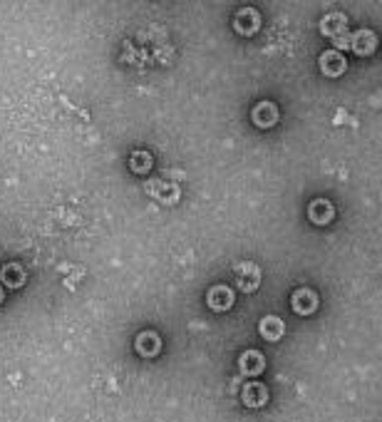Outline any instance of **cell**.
Returning a JSON list of instances; mask_svg holds the SVG:
<instances>
[{"instance_id": "cell-1", "label": "cell", "mask_w": 382, "mask_h": 422, "mask_svg": "<svg viewBox=\"0 0 382 422\" xmlns=\"http://www.w3.org/2000/svg\"><path fill=\"white\" fill-rule=\"evenodd\" d=\"M234 274H236V286H239V291H244V293L258 291V286H261V268H258L256 263H251V261L236 263Z\"/></svg>"}, {"instance_id": "cell-2", "label": "cell", "mask_w": 382, "mask_h": 422, "mask_svg": "<svg viewBox=\"0 0 382 422\" xmlns=\"http://www.w3.org/2000/svg\"><path fill=\"white\" fill-rule=\"evenodd\" d=\"M149 196H154L159 204H177L182 192H179V184L164 182V179H154V182L147 184Z\"/></svg>"}, {"instance_id": "cell-3", "label": "cell", "mask_w": 382, "mask_h": 422, "mask_svg": "<svg viewBox=\"0 0 382 422\" xmlns=\"http://www.w3.org/2000/svg\"><path fill=\"white\" fill-rule=\"evenodd\" d=\"M318 293L310 291V288H298V291H293L291 296V308L293 313L298 315H310L318 311Z\"/></svg>"}, {"instance_id": "cell-4", "label": "cell", "mask_w": 382, "mask_h": 422, "mask_svg": "<svg viewBox=\"0 0 382 422\" xmlns=\"http://www.w3.org/2000/svg\"><path fill=\"white\" fill-rule=\"evenodd\" d=\"M258 28H261V15H258L256 8H241L234 15V30L239 35L248 38V35H253Z\"/></svg>"}, {"instance_id": "cell-5", "label": "cell", "mask_w": 382, "mask_h": 422, "mask_svg": "<svg viewBox=\"0 0 382 422\" xmlns=\"http://www.w3.org/2000/svg\"><path fill=\"white\" fill-rule=\"evenodd\" d=\"M318 65H320V72L326 75V77H340V75L348 70V60L337 50H326L320 55Z\"/></svg>"}, {"instance_id": "cell-6", "label": "cell", "mask_w": 382, "mask_h": 422, "mask_svg": "<svg viewBox=\"0 0 382 422\" xmlns=\"http://www.w3.org/2000/svg\"><path fill=\"white\" fill-rule=\"evenodd\" d=\"M236 296L234 291L228 288V286H214L212 291H209V296H206V303H209V308L216 311V313H226L231 306H234Z\"/></svg>"}, {"instance_id": "cell-7", "label": "cell", "mask_w": 382, "mask_h": 422, "mask_svg": "<svg viewBox=\"0 0 382 422\" xmlns=\"http://www.w3.org/2000/svg\"><path fill=\"white\" fill-rule=\"evenodd\" d=\"M239 370H241V375H246V377L261 375V373L266 370V358H263V353H258V350H246V353H241Z\"/></svg>"}, {"instance_id": "cell-8", "label": "cell", "mask_w": 382, "mask_h": 422, "mask_svg": "<svg viewBox=\"0 0 382 422\" xmlns=\"http://www.w3.org/2000/svg\"><path fill=\"white\" fill-rule=\"evenodd\" d=\"M308 219L318 226H328L335 219V206L328 199H313L308 204Z\"/></svg>"}, {"instance_id": "cell-9", "label": "cell", "mask_w": 382, "mask_h": 422, "mask_svg": "<svg viewBox=\"0 0 382 422\" xmlns=\"http://www.w3.org/2000/svg\"><path fill=\"white\" fill-rule=\"evenodd\" d=\"M320 33L337 40L342 35L348 33V17L342 15V13H328L323 20H320Z\"/></svg>"}, {"instance_id": "cell-10", "label": "cell", "mask_w": 382, "mask_h": 422, "mask_svg": "<svg viewBox=\"0 0 382 422\" xmlns=\"http://www.w3.org/2000/svg\"><path fill=\"white\" fill-rule=\"evenodd\" d=\"M251 120L261 130H269V127H273L278 122V107L273 102H258L251 112Z\"/></svg>"}, {"instance_id": "cell-11", "label": "cell", "mask_w": 382, "mask_h": 422, "mask_svg": "<svg viewBox=\"0 0 382 422\" xmlns=\"http://www.w3.org/2000/svg\"><path fill=\"white\" fill-rule=\"evenodd\" d=\"M134 348H137V353L142 358H154L161 350V338L154 331H142L137 336V341H134Z\"/></svg>"}, {"instance_id": "cell-12", "label": "cell", "mask_w": 382, "mask_h": 422, "mask_svg": "<svg viewBox=\"0 0 382 422\" xmlns=\"http://www.w3.org/2000/svg\"><path fill=\"white\" fill-rule=\"evenodd\" d=\"M241 398L248 407H263L269 403V388L263 382H246Z\"/></svg>"}, {"instance_id": "cell-13", "label": "cell", "mask_w": 382, "mask_h": 422, "mask_svg": "<svg viewBox=\"0 0 382 422\" xmlns=\"http://www.w3.org/2000/svg\"><path fill=\"white\" fill-rule=\"evenodd\" d=\"M377 47V35L372 30H358L355 35H350V50H355L358 55H370Z\"/></svg>"}, {"instance_id": "cell-14", "label": "cell", "mask_w": 382, "mask_h": 422, "mask_svg": "<svg viewBox=\"0 0 382 422\" xmlns=\"http://www.w3.org/2000/svg\"><path fill=\"white\" fill-rule=\"evenodd\" d=\"M258 331H261V336L266 338V341L276 343V341H280V338H283L285 323L278 318V315H266V318L258 323Z\"/></svg>"}, {"instance_id": "cell-15", "label": "cell", "mask_w": 382, "mask_h": 422, "mask_svg": "<svg viewBox=\"0 0 382 422\" xmlns=\"http://www.w3.org/2000/svg\"><path fill=\"white\" fill-rule=\"evenodd\" d=\"M0 283H6L8 288H20L25 283V271L17 263H6L0 271Z\"/></svg>"}, {"instance_id": "cell-16", "label": "cell", "mask_w": 382, "mask_h": 422, "mask_svg": "<svg viewBox=\"0 0 382 422\" xmlns=\"http://www.w3.org/2000/svg\"><path fill=\"white\" fill-rule=\"evenodd\" d=\"M152 164H154V157L149 155V152H134L129 157V166L134 174H147L152 169Z\"/></svg>"}, {"instance_id": "cell-17", "label": "cell", "mask_w": 382, "mask_h": 422, "mask_svg": "<svg viewBox=\"0 0 382 422\" xmlns=\"http://www.w3.org/2000/svg\"><path fill=\"white\" fill-rule=\"evenodd\" d=\"M0 303H3V288H0Z\"/></svg>"}]
</instances>
